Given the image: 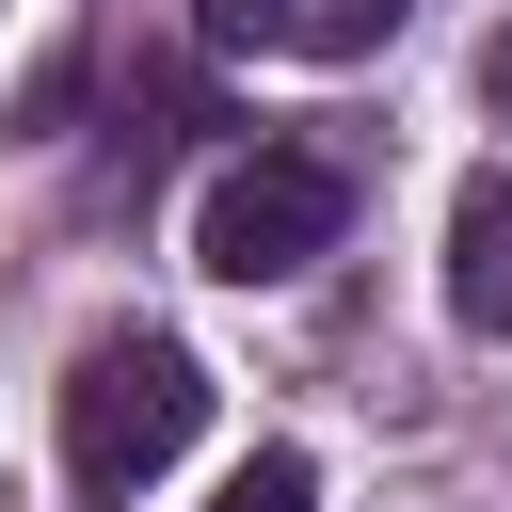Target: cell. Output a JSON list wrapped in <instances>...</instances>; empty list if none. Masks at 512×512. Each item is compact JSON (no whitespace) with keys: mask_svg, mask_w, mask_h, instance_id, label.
<instances>
[{"mask_svg":"<svg viewBox=\"0 0 512 512\" xmlns=\"http://www.w3.org/2000/svg\"><path fill=\"white\" fill-rule=\"evenodd\" d=\"M192 432H208V368H192L176 336H96V352L64 368V480H80V496L160 480Z\"/></svg>","mask_w":512,"mask_h":512,"instance_id":"obj_1","label":"cell"},{"mask_svg":"<svg viewBox=\"0 0 512 512\" xmlns=\"http://www.w3.org/2000/svg\"><path fill=\"white\" fill-rule=\"evenodd\" d=\"M336 224H352V176H336L320 144H256V160H224V176H208L192 256H208L224 288H288L304 256H336Z\"/></svg>","mask_w":512,"mask_h":512,"instance_id":"obj_2","label":"cell"},{"mask_svg":"<svg viewBox=\"0 0 512 512\" xmlns=\"http://www.w3.org/2000/svg\"><path fill=\"white\" fill-rule=\"evenodd\" d=\"M448 304L480 336H512V176H464V208H448Z\"/></svg>","mask_w":512,"mask_h":512,"instance_id":"obj_3","label":"cell"},{"mask_svg":"<svg viewBox=\"0 0 512 512\" xmlns=\"http://www.w3.org/2000/svg\"><path fill=\"white\" fill-rule=\"evenodd\" d=\"M400 16H416V0H288V32H304L320 64H368V48L400 32Z\"/></svg>","mask_w":512,"mask_h":512,"instance_id":"obj_4","label":"cell"},{"mask_svg":"<svg viewBox=\"0 0 512 512\" xmlns=\"http://www.w3.org/2000/svg\"><path fill=\"white\" fill-rule=\"evenodd\" d=\"M208 512H320V464H304V448H256V464H240Z\"/></svg>","mask_w":512,"mask_h":512,"instance_id":"obj_5","label":"cell"},{"mask_svg":"<svg viewBox=\"0 0 512 512\" xmlns=\"http://www.w3.org/2000/svg\"><path fill=\"white\" fill-rule=\"evenodd\" d=\"M192 16H208L224 48H272V32H288V0H192Z\"/></svg>","mask_w":512,"mask_h":512,"instance_id":"obj_6","label":"cell"}]
</instances>
